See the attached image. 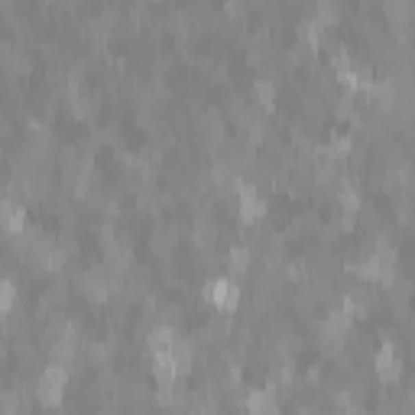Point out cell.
<instances>
[{
    "mask_svg": "<svg viewBox=\"0 0 415 415\" xmlns=\"http://www.w3.org/2000/svg\"><path fill=\"white\" fill-rule=\"evenodd\" d=\"M205 299L211 302V305L218 308V312H234V305H237V299H240V289L234 286V279H214L208 282L205 289Z\"/></svg>",
    "mask_w": 415,
    "mask_h": 415,
    "instance_id": "2",
    "label": "cell"
},
{
    "mask_svg": "<svg viewBox=\"0 0 415 415\" xmlns=\"http://www.w3.org/2000/svg\"><path fill=\"white\" fill-rule=\"evenodd\" d=\"M172 360H175V366H179V373H182V370H188V366H192V360H195V344L188 341V338H179V341H175V347H172Z\"/></svg>",
    "mask_w": 415,
    "mask_h": 415,
    "instance_id": "10",
    "label": "cell"
},
{
    "mask_svg": "<svg viewBox=\"0 0 415 415\" xmlns=\"http://www.w3.org/2000/svg\"><path fill=\"white\" fill-rule=\"evenodd\" d=\"M227 328H231V318L224 315V312H218V318H211V321H208V334H214V338H218V334H227Z\"/></svg>",
    "mask_w": 415,
    "mask_h": 415,
    "instance_id": "19",
    "label": "cell"
},
{
    "mask_svg": "<svg viewBox=\"0 0 415 415\" xmlns=\"http://www.w3.org/2000/svg\"><path fill=\"white\" fill-rule=\"evenodd\" d=\"M247 409H250V415H279V403H276L273 390H253L247 396Z\"/></svg>",
    "mask_w": 415,
    "mask_h": 415,
    "instance_id": "7",
    "label": "cell"
},
{
    "mask_svg": "<svg viewBox=\"0 0 415 415\" xmlns=\"http://www.w3.org/2000/svg\"><path fill=\"white\" fill-rule=\"evenodd\" d=\"M370 302H373V299H370V289H364V286H354V289H351V292H347V312H351V315H357V312H366V308H370Z\"/></svg>",
    "mask_w": 415,
    "mask_h": 415,
    "instance_id": "11",
    "label": "cell"
},
{
    "mask_svg": "<svg viewBox=\"0 0 415 415\" xmlns=\"http://www.w3.org/2000/svg\"><path fill=\"white\" fill-rule=\"evenodd\" d=\"M227 269H231V276H244L250 269V250L247 247H234L231 257H227Z\"/></svg>",
    "mask_w": 415,
    "mask_h": 415,
    "instance_id": "12",
    "label": "cell"
},
{
    "mask_svg": "<svg viewBox=\"0 0 415 415\" xmlns=\"http://www.w3.org/2000/svg\"><path fill=\"white\" fill-rule=\"evenodd\" d=\"M214 234H218L214 221H208V218H198V221H195V240H198L201 247L211 244V240H214Z\"/></svg>",
    "mask_w": 415,
    "mask_h": 415,
    "instance_id": "16",
    "label": "cell"
},
{
    "mask_svg": "<svg viewBox=\"0 0 415 415\" xmlns=\"http://www.w3.org/2000/svg\"><path fill=\"white\" fill-rule=\"evenodd\" d=\"M110 286H114V273H108L104 266L88 269L85 276H81V289H85V295H88V299H95V302L108 299Z\"/></svg>",
    "mask_w": 415,
    "mask_h": 415,
    "instance_id": "4",
    "label": "cell"
},
{
    "mask_svg": "<svg viewBox=\"0 0 415 415\" xmlns=\"http://www.w3.org/2000/svg\"><path fill=\"white\" fill-rule=\"evenodd\" d=\"M201 127H205V134L214 140V143H221L224 140V121H221L218 110H208L205 117H201Z\"/></svg>",
    "mask_w": 415,
    "mask_h": 415,
    "instance_id": "13",
    "label": "cell"
},
{
    "mask_svg": "<svg viewBox=\"0 0 415 415\" xmlns=\"http://www.w3.org/2000/svg\"><path fill=\"white\" fill-rule=\"evenodd\" d=\"M237 205H240V218L244 221H257L263 214V198H260L257 185L240 182V188H237Z\"/></svg>",
    "mask_w": 415,
    "mask_h": 415,
    "instance_id": "5",
    "label": "cell"
},
{
    "mask_svg": "<svg viewBox=\"0 0 415 415\" xmlns=\"http://www.w3.org/2000/svg\"><path fill=\"white\" fill-rule=\"evenodd\" d=\"M42 266H46V269H62V266H65V250H59V247H52V250H49V257L42 260Z\"/></svg>",
    "mask_w": 415,
    "mask_h": 415,
    "instance_id": "20",
    "label": "cell"
},
{
    "mask_svg": "<svg viewBox=\"0 0 415 415\" xmlns=\"http://www.w3.org/2000/svg\"><path fill=\"white\" fill-rule=\"evenodd\" d=\"M65 379H68V373H65V366L52 364L46 366L42 373H39V383H36V392L39 399L46 405H55L62 399V390H65Z\"/></svg>",
    "mask_w": 415,
    "mask_h": 415,
    "instance_id": "1",
    "label": "cell"
},
{
    "mask_svg": "<svg viewBox=\"0 0 415 415\" xmlns=\"http://www.w3.org/2000/svg\"><path fill=\"white\" fill-rule=\"evenodd\" d=\"M383 10H386V16H390V23L396 26L399 33H403L405 26H409V20H412V16H415L412 3H403V0H390V3H386Z\"/></svg>",
    "mask_w": 415,
    "mask_h": 415,
    "instance_id": "9",
    "label": "cell"
},
{
    "mask_svg": "<svg viewBox=\"0 0 415 415\" xmlns=\"http://www.w3.org/2000/svg\"><path fill=\"white\" fill-rule=\"evenodd\" d=\"M253 98H257V104L269 108V104H273V98H276V85H273V81H266V78H260L257 85H253Z\"/></svg>",
    "mask_w": 415,
    "mask_h": 415,
    "instance_id": "14",
    "label": "cell"
},
{
    "mask_svg": "<svg viewBox=\"0 0 415 415\" xmlns=\"http://www.w3.org/2000/svg\"><path fill=\"white\" fill-rule=\"evenodd\" d=\"M13 299H16V286H13V279H7L3 282V312L13 308Z\"/></svg>",
    "mask_w": 415,
    "mask_h": 415,
    "instance_id": "21",
    "label": "cell"
},
{
    "mask_svg": "<svg viewBox=\"0 0 415 415\" xmlns=\"http://www.w3.org/2000/svg\"><path fill=\"white\" fill-rule=\"evenodd\" d=\"M0 211H3V227H7V234H13V237H16V234H20V231H26V218H23V208L16 205V201H13V198H7V201H3V208H0Z\"/></svg>",
    "mask_w": 415,
    "mask_h": 415,
    "instance_id": "8",
    "label": "cell"
},
{
    "mask_svg": "<svg viewBox=\"0 0 415 415\" xmlns=\"http://www.w3.org/2000/svg\"><path fill=\"white\" fill-rule=\"evenodd\" d=\"M338 13H341V7H334V3H318V7H315V20L321 26H328V23L338 20Z\"/></svg>",
    "mask_w": 415,
    "mask_h": 415,
    "instance_id": "18",
    "label": "cell"
},
{
    "mask_svg": "<svg viewBox=\"0 0 415 415\" xmlns=\"http://www.w3.org/2000/svg\"><path fill=\"white\" fill-rule=\"evenodd\" d=\"M172 244H175V231H169V227H166V231H159L156 237H153V250L162 253V257L172 250Z\"/></svg>",
    "mask_w": 415,
    "mask_h": 415,
    "instance_id": "17",
    "label": "cell"
},
{
    "mask_svg": "<svg viewBox=\"0 0 415 415\" xmlns=\"http://www.w3.org/2000/svg\"><path fill=\"white\" fill-rule=\"evenodd\" d=\"M377 373L379 379H386V383H396V379L403 377V360H399V354H396V347H383L377 354Z\"/></svg>",
    "mask_w": 415,
    "mask_h": 415,
    "instance_id": "6",
    "label": "cell"
},
{
    "mask_svg": "<svg viewBox=\"0 0 415 415\" xmlns=\"http://www.w3.org/2000/svg\"><path fill=\"white\" fill-rule=\"evenodd\" d=\"M88 357H91V360H95V364H110V357H114V344L110 341H98V344H91V347H88Z\"/></svg>",
    "mask_w": 415,
    "mask_h": 415,
    "instance_id": "15",
    "label": "cell"
},
{
    "mask_svg": "<svg viewBox=\"0 0 415 415\" xmlns=\"http://www.w3.org/2000/svg\"><path fill=\"white\" fill-rule=\"evenodd\" d=\"M347 331H351V312L347 308H334L325 318V325H321V344L325 347H334V344H341L347 338Z\"/></svg>",
    "mask_w": 415,
    "mask_h": 415,
    "instance_id": "3",
    "label": "cell"
}]
</instances>
